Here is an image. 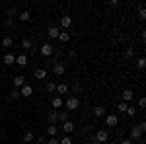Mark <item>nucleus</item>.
Segmentation results:
<instances>
[{"mask_svg": "<svg viewBox=\"0 0 146 144\" xmlns=\"http://www.w3.org/2000/svg\"><path fill=\"white\" fill-rule=\"evenodd\" d=\"M136 66L140 68V70H142V68L146 66V58H144V56H140V58H138V60H136Z\"/></svg>", "mask_w": 146, "mask_h": 144, "instance_id": "nucleus-31", "label": "nucleus"}, {"mask_svg": "<svg viewBox=\"0 0 146 144\" xmlns=\"http://www.w3.org/2000/svg\"><path fill=\"white\" fill-rule=\"evenodd\" d=\"M53 53H55V49H53V45H51V43H43V45H41V55H43V56H51Z\"/></svg>", "mask_w": 146, "mask_h": 144, "instance_id": "nucleus-6", "label": "nucleus"}, {"mask_svg": "<svg viewBox=\"0 0 146 144\" xmlns=\"http://www.w3.org/2000/svg\"><path fill=\"white\" fill-rule=\"evenodd\" d=\"M72 92H74V94H78V92H80V84L76 82V80H74V84H72Z\"/></svg>", "mask_w": 146, "mask_h": 144, "instance_id": "nucleus-36", "label": "nucleus"}, {"mask_svg": "<svg viewBox=\"0 0 146 144\" xmlns=\"http://www.w3.org/2000/svg\"><path fill=\"white\" fill-rule=\"evenodd\" d=\"M18 14V8H10V10L6 12V16H8V20H14V16Z\"/></svg>", "mask_w": 146, "mask_h": 144, "instance_id": "nucleus-30", "label": "nucleus"}, {"mask_svg": "<svg viewBox=\"0 0 146 144\" xmlns=\"http://www.w3.org/2000/svg\"><path fill=\"white\" fill-rule=\"evenodd\" d=\"M103 144H109V142H103Z\"/></svg>", "mask_w": 146, "mask_h": 144, "instance_id": "nucleus-43", "label": "nucleus"}, {"mask_svg": "<svg viewBox=\"0 0 146 144\" xmlns=\"http://www.w3.org/2000/svg\"><path fill=\"white\" fill-rule=\"evenodd\" d=\"M4 64H8V66L16 64V56L12 55V53H6V55H4Z\"/></svg>", "mask_w": 146, "mask_h": 144, "instance_id": "nucleus-17", "label": "nucleus"}, {"mask_svg": "<svg viewBox=\"0 0 146 144\" xmlns=\"http://www.w3.org/2000/svg\"><path fill=\"white\" fill-rule=\"evenodd\" d=\"M33 133H31V131H25V134H23V142L25 144H29V142H33Z\"/></svg>", "mask_w": 146, "mask_h": 144, "instance_id": "nucleus-20", "label": "nucleus"}, {"mask_svg": "<svg viewBox=\"0 0 146 144\" xmlns=\"http://www.w3.org/2000/svg\"><path fill=\"white\" fill-rule=\"evenodd\" d=\"M105 125H107V127H117V125H119V117H117V115H107V117H105Z\"/></svg>", "mask_w": 146, "mask_h": 144, "instance_id": "nucleus-7", "label": "nucleus"}, {"mask_svg": "<svg viewBox=\"0 0 146 144\" xmlns=\"http://www.w3.org/2000/svg\"><path fill=\"white\" fill-rule=\"evenodd\" d=\"M70 25H72V16H62V18H60V27L68 29Z\"/></svg>", "mask_w": 146, "mask_h": 144, "instance_id": "nucleus-11", "label": "nucleus"}, {"mask_svg": "<svg viewBox=\"0 0 146 144\" xmlns=\"http://www.w3.org/2000/svg\"><path fill=\"white\" fill-rule=\"evenodd\" d=\"M94 115L100 119V117H103V115H105V109H103L101 105H98V107H94Z\"/></svg>", "mask_w": 146, "mask_h": 144, "instance_id": "nucleus-23", "label": "nucleus"}, {"mask_svg": "<svg viewBox=\"0 0 146 144\" xmlns=\"http://www.w3.org/2000/svg\"><path fill=\"white\" fill-rule=\"evenodd\" d=\"M88 142H90V144H98V142H96V138H94V136H88Z\"/></svg>", "mask_w": 146, "mask_h": 144, "instance_id": "nucleus-42", "label": "nucleus"}, {"mask_svg": "<svg viewBox=\"0 0 146 144\" xmlns=\"http://www.w3.org/2000/svg\"><path fill=\"white\" fill-rule=\"evenodd\" d=\"M55 92H58V94H66V92H68V86H66V84H58Z\"/></svg>", "mask_w": 146, "mask_h": 144, "instance_id": "nucleus-27", "label": "nucleus"}, {"mask_svg": "<svg viewBox=\"0 0 146 144\" xmlns=\"http://www.w3.org/2000/svg\"><path fill=\"white\" fill-rule=\"evenodd\" d=\"M53 72H55V76H62V74L66 72V66H64L62 62H55V64H53Z\"/></svg>", "mask_w": 146, "mask_h": 144, "instance_id": "nucleus-5", "label": "nucleus"}, {"mask_svg": "<svg viewBox=\"0 0 146 144\" xmlns=\"http://www.w3.org/2000/svg\"><path fill=\"white\" fill-rule=\"evenodd\" d=\"M94 138H96V142H98V144H103V142H107V140H109V133H107V131H103V129H100V131L96 133Z\"/></svg>", "mask_w": 146, "mask_h": 144, "instance_id": "nucleus-3", "label": "nucleus"}, {"mask_svg": "<svg viewBox=\"0 0 146 144\" xmlns=\"http://www.w3.org/2000/svg\"><path fill=\"white\" fill-rule=\"evenodd\" d=\"M16 23H14V20H6V27H14Z\"/></svg>", "mask_w": 146, "mask_h": 144, "instance_id": "nucleus-41", "label": "nucleus"}, {"mask_svg": "<svg viewBox=\"0 0 146 144\" xmlns=\"http://www.w3.org/2000/svg\"><path fill=\"white\" fill-rule=\"evenodd\" d=\"M125 113H127L129 117H135V115H136V109H135V107H129V109L125 111Z\"/></svg>", "mask_w": 146, "mask_h": 144, "instance_id": "nucleus-34", "label": "nucleus"}, {"mask_svg": "<svg viewBox=\"0 0 146 144\" xmlns=\"http://www.w3.org/2000/svg\"><path fill=\"white\" fill-rule=\"evenodd\" d=\"M60 144H72V138H70V136H64V138H60Z\"/></svg>", "mask_w": 146, "mask_h": 144, "instance_id": "nucleus-35", "label": "nucleus"}, {"mask_svg": "<svg viewBox=\"0 0 146 144\" xmlns=\"http://www.w3.org/2000/svg\"><path fill=\"white\" fill-rule=\"evenodd\" d=\"M51 105H53V109H60V107H62V105H64V100H62V98H60V96H55V98H53V100H51Z\"/></svg>", "mask_w": 146, "mask_h": 144, "instance_id": "nucleus-8", "label": "nucleus"}, {"mask_svg": "<svg viewBox=\"0 0 146 144\" xmlns=\"http://www.w3.org/2000/svg\"><path fill=\"white\" fill-rule=\"evenodd\" d=\"M62 131H64L66 134H70L72 131H74V123H72V121H66V123H62Z\"/></svg>", "mask_w": 146, "mask_h": 144, "instance_id": "nucleus-18", "label": "nucleus"}, {"mask_svg": "<svg viewBox=\"0 0 146 144\" xmlns=\"http://www.w3.org/2000/svg\"><path fill=\"white\" fill-rule=\"evenodd\" d=\"M47 140H49V138H47V136H43V134L37 138V142H39V144H47Z\"/></svg>", "mask_w": 146, "mask_h": 144, "instance_id": "nucleus-39", "label": "nucleus"}, {"mask_svg": "<svg viewBox=\"0 0 146 144\" xmlns=\"http://www.w3.org/2000/svg\"><path fill=\"white\" fill-rule=\"evenodd\" d=\"M125 55H127V56H135V49H133V47H129V49L125 51Z\"/></svg>", "mask_w": 146, "mask_h": 144, "instance_id": "nucleus-37", "label": "nucleus"}, {"mask_svg": "<svg viewBox=\"0 0 146 144\" xmlns=\"http://www.w3.org/2000/svg\"><path fill=\"white\" fill-rule=\"evenodd\" d=\"M138 107H140V109H144V107H146V100H144V98L138 100Z\"/></svg>", "mask_w": 146, "mask_h": 144, "instance_id": "nucleus-38", "label": "nucleus"}, {"mask_svg": "<svg viewBox=\"0 0 146 144\" xmlns=\"http://www.w3.org/2000/svg\"><path fill=\"white\" fill-rule=\"evenodd\" d=\"M56 121H58V111H51L49 113V125H56Z\"/></svg>", "mask_w": 146, "mask_h": 144, "instance_id": "nucleus-19", "label": "nucleus"}, {"mask_svg": "<svg viewBox=\"0 0 146 144\" xmlns=\"http://www.w3.org/2000/svg\"><path fill=\"white\" fill-rule=\"evenodd\" d=\"M12 45H14V39H12V37H4V39H2V47H8V49H10Z\"/></svg>", "mask_w": 146, "mask_h": 144, "instance_id": "nucleus-24", "label": "nucleus"}, {"mask_svg": "<svg viewBox=\"0 0 146 144\" xmlns=\"http://www.w3.org/2000/svg\"><path fill=\"white\" fill-rule=\"evenodd\" d=\"M47 136L51 138V136H58V127L56 125H49L47 127Z\"/></svg>", "mask_w": 146, "mask_h": 144, "instance_id": "nucleus-13", "label": "nucleus"}, {"mask_svg": "<svg viewBox=\"0 0 146 144\" xmlns=\"http://www.w3.org/2000/svg\"><path fill=\"white\" fill-rule=\"evenodd\" d=\"M33 76L37 78V80H45V78H47V70H45V68H35Z\"/></svg>", "mask_w": 146, "mask_h": 144, "instance_id": "nucleus-12", "label": "nucleus"}, {"mask_svg": "<svg viewBox=\"0 0 146 144\" xmlns=\"http://www.w3.org/2000/svg\"><path fill=\"white\" fill-rule=\"evenodd\" d=\"M138 18H140V20H146V10H144L142 4H140V10H138Z\"/></svg>", "mask_w": 146, "mask_h": 144, "instance_id": "nucleus-32", "label": "nucleus"}, {"mask_svg": "<svg viewBox=\"0 0 146 144\" xmlns=\"http://www.w3.org/2000/svg\"><path fill=\"white\" fill-rule=\"evenodd\" d=\"M22 49L23 51H29V49H33V43L29 39H22Z\"/></svg>", "mask_w": 146, "mask_h": 144, "instance_id": "nucleus-22", "label": "nucleus"}, {"mask_svg": "<svg viewBox=\"0 0 146 144\" xmlns=\"http://www.w3.org/2000/svg\"><path fill=\"white\" fill-rule=\"evenodd\" d=\"M58 41H62V43L70 41V33H68V31H60V33H58Z\"/></svg>", "mask_w": 146, "mask_h": 144, "instance_id": "nucleus-21", "label": "nucleus"}, {"mask_svg": "<svg viewBox=\"0 0 146 144\" xmlns=\"http://www.w3.org/2000/svg\"><path fill=\"white\" fill-rule=\"evenodd\" d=\"M117 109H119V113H125V111L129 109V103H125V101H119V105H117Z\"/></svg>", "mask_w": 146, "mask_h": 144, "instance_id": "nucleus-28", "label": "nucleus"}, {"mask_svg": "<svg viewBox=\"0 0 146 144\" xmlns=\"http://www.w3.org/2000/svg\"><path fill=\"white\" fill-rule=\"evenodd\" d=\"M133 98H135V92H133V90H123V94H121L119 101H125V103H129V101H133Z\"/></svg>", "mask_w": 146, "mask_h": 144, "instance_id": "nucleus-4", "label": "nucleus"}, {"mask_svg": "<svg viewBox=\"0 0 146 144\" xmlns=\"http://www.w3.org/2000/svg\"><path fill=\"white\" fill-rule=\"evenodd\" d=\"M10 98H12V100H18V98H20V90H18V88H12L10 90Z\"/></svg>", "mask_w": 146, "mask_h": 144, "instance_id": "nucleus-29", "label": "nucleus"}, {"mask_svg": "<svg viewBox=\"0 0 146 144\" xmlns=\"http://www.w3.org/2000/svg\"><path fill=\"white\" fill-rule=\"evenodd\" d=\"M31 94H33V88H31L29 84H25V86L20 88V96H23V98H29Z\"/></svg>", "mask_w": 146, "mask_h": 144, "instance_id": "nucleus-10", "label": "nucleus"}, {"mask_svg": "<svg viewBox=\"0 0 146 144\" xmlns=\"http://www.w3.org/2000/svg\"><path fill=\"white\" fill-rule=\"evenodd\" d=\"M18 20H20V22H29V20H31V12H29V10H23V12H20Z\"/></svg>", "mask_w": 146, "mask_h": 144, "instance_id": "nucleus-14", "label": "nucleus"}, {"mask_svg": "<svg viewBox=\"0 0 146 144\" xmlns=\"http://www.w3.org/2000/svg\"><path fill=\"white\" fill-rule=\"evenodd\" d=\"M45 90L49 92V94H53V92L56 90V84H55V82H47V84H45Z\"/></svg>", "mask_w": 146, "mask_h": 144, "instance_id": "nucleus-25", "label": "nucleus"}, {"mask_svg": "<svg viewBox=\"0 0 146 144\" xmlns=\"http://www.w3.org/2000/svg\"><path fill=\"white\" fill-rule=\"evenodd\" d=\"M22 86H25V76H16L14 78V88H22Z\"/></svg>", "mask_w": 146, "mask_h": 144, "instance_id": "nucleus-15", "label": "nucleus"}, {"mask_svg": "<svg viewBox=\"0 0 146 144\" xmlns=\"http://www.w3.org/2000/svg\"><path fill=\"white\" fill-rule=\"evenodd\" d=\"M58 33H60V29H58L56 25H51V27L47 29V35H49V39H58Z\"/></svg>", "mask_w": 146, "mask_h": 144, "instance_id": "nucleus-9", "label": "nucleus"}, {"mask_svg": "<svg viewBox=\"0 0 146 144\" xmlns=\"http://www.w3.org/2000/svg\"><path fill=\"white\" fill-rule=\"evenodd\" d=\"M64 107H66V111H76L80 107V100L74 98V96H70V98L64 100Z\"/></svg>", "mask_w": 146, "mask_h": 144, "instance_id": "nucleus-2", "label": "nucleus"}, {"mask_svg": "<svg viewBox=\"0 0 146 144\" xmlns=\"http://www.w3.org/2000/svg\"><path fill=\"white\" fill-rule=\"evenodd\" d=\"M119 144H135V142H133L131 138H123V140H121V142H119Z\"/></svg>", "mask_w": 146, "mask_h": 144, "instance_id": "nucleus-40", "label": "nucleus"}, {"mask_svg": "<svg viewBox=\"0 0 146 144\" xmlns=\"http://www.w3.org/2000/svg\"><path fill=\"white\" fill-rule=\"evenodd\" d=\"M146 131V123H138V125H135V127H131V140H140L142 138V134H144Z\"/></svg>", "mask_w": 146, "mask_h": 144, "instance_id": "nucleus-1", "label": "nucleus"}, {"mask_svg": "<svg viewBox=\"0 0 146 144\" xmlns=\"http://www.w3.org/2000/svg\"><path fill=\"white\" fill-rule=\"evenodd\" d=\"M58 121H60V123H66L68 121V111H60V113H58Z\"/></svg>", "mask_w": 146, "mask_h": 144, "instance_id": "nucleus-26", "label": "nucleus"}, {"mask_svg": "<svg viewBox=\"0 0 146 144\" xmlns=\"http://www.w3.org/2000/svg\"><path fill=\"white\" fill-rule=\"evenodd\" d=\"M47 144H60V138H58V136H51V138L47 140Z\"/></svg>", "mask_w": 146, "mask_h": 144, "instance_id": "nucleus-33", "label": "nucleus"}, {"mask_svg": "<svg viewBox=\"0 0 146 144\" xmlns=\"http://www.w3.org/2000/svg\"><path fill=\"white\" fill-rule=\"evenodd\" d=\"M16 64H18V66H27V56L25 55H18L16 56Z\"/></svg>", "mask_w": 146, "mask_h": 144, "instance_id": "nucleus-16", "label": "nucleus"}]
</instances>
